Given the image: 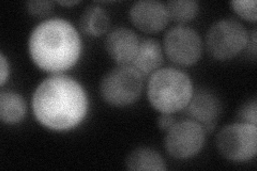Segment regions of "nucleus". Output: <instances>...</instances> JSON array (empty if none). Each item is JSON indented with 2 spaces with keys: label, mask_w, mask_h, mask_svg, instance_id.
Here are the masks:
<instances>
[{
  "label": "nucleus",
  "mask_w": 257,
  "mask_h": 171,
  "mask_svg": "<svg viewBox=\"0 0 257 171\" xmlns=\"http://www.w3.org/2000/svg\"><path fill=\"white\" fill-rule=\"evenodd\" d=\"M27 11L30 15L37 18H45L54 9L52 2H28L26 4Z\"/></svg>",
  "instance_id": "nucleus-19"
},
{
  "label": "nucleus",
  "mask_w": 257,
  "mask_h": 171,
  "mask_svg": "<svg viewBox=\"0 0 257 171\" xmlns=\"http://www.w3.org/2000/svg\"><path fill=\"white\" fill-rule=\"evenodd\" d=\"M184 110L189 119L202 125L207 134L214 129L223 107L218 95L209 89L200 88L196 91L194 90L192 99Z\"/></svg>",
  "instance_id": "nucleus-9"
},
{
  "label": "nucleus",
  "mask_w": 257,
  "mask_h": 171,
  "mask_svg": "<svg viewBox=\"0 0 257 171\" xmlns=\"http://www.w3.org/2000/svg\"><path fill=\"white\" fill-rule=\"evenodd\" d=\"M58 4L60 6H66V7H72V6H75L78 5L79 2L78 0H72V2H58Z\"/></svg>",
  "instance_id": "nucleus-22"
},
{
  "label": "nucleus",
  "mask_w": 257,
  "mask_h": 171,
  "mask_svg": "<svg viewBox=\"0 0 257 171\" xmlns=\"http://www.w3.org/2000/svg\"><path fill=\"white\" fill-rule=\"evenodd\" d=\"M0 68H2V73H0V84L4 87L6 81L10 76V63L8 61L7 57L3 52L0 53Z\"/></svg>",
  "instance_id": "nucleus-21"
},
{
  "label": "nucleus",
  "mask_w": 257,
  "mask_h": 171,
  "mask_svg": "<svg viewBox=\"0 0 257 171\" xmlns=\"http://www.w3.org/2000/svg\"><path fill=\"white\" fill-rule=\"evenodd\" d=\"M141 39L136 32L127 27H117L109 31L104 47L109 58L117 66H130L139 50Z\"/></svg>",
  "instance_id": "nucleus-11"
},
{
  "label": "nucleus",
  "mask_w": 257,
  "mask_h": 171,
  "mask_svg": "<svg viewBox=\"0 0 257 171\" xmlns=\"http://www.w3.org/2000/svg\"><path fill=\"white\" fill-rule=\"evenodd\" d=\"M146 93L150 105L160 113H176L186 109L194 86L186 72L160 68L149 76Z\"/></svg>",
  "instance_id": "nucleus-3"
},
{
  "label": "nucleus",
  "mask_w": 257,
  "mask_h": 171,
  "mask_svg": "<svg viewBox=\"0 0 257 171\" xmlns=\"http://www.w3.org/2000/svg\"><path fill=\"white\" fill-rule=\"evenodd\" d=\"M82 52L79 32L73 24L61 18L41 21L28 38L31 60L39 69L52 74H60L73 68Z\"/></svg>",
  "instance_id": "nucleus-2"
},
{
  "label": "nucleus",
  "mask_w": 257,
  "mask_h": 171,
  "mask_svg": "<svg viewBox=\"0 0 257 171\" xmlns=\"http://www.w3.org/2000/svg\"><path fill=\"white\" fill-rule=\"evenodd\" d=\"M128 18L135 28L145 34H157L166 28L168 16L165 4L158 0H140L128 9Z\"/></svg>",
  "instance_id": "nucleus-10"
},
{
  "label": "nucleus",
  "mask_w": 257,
  "mask_h": 171,
  "mask_svg": "<svg viewBox=\"0 0 257 171\" xmlns=\"http://www.w3.org/2000/svg\"><path fill=\"white\" fill-rule=\"evenodd\" d=\"M164 60L163 46L158 40L144 38L140 41L139 50L130 66L138 71L143 77L150 76L159 70Z\"/></svg>",
  "instance_id": "nucleus-12"
},
{
  "label": "nucleus",
  "mask_w": 257,
  "mask_h": 171,
  "mask_svg": "<svg viewBox=\"0 0 257 171\" xmlns=\"http://www.w3.org/2000/svg\"><path fill=\"white\" fill-rule=\"evenodd\" d=\"M125 167L134 171H164L167 169L163 156L148 146H139L130 152L125 159Z\"/></svg>",
  "instance_id": "nucleus-14"
},
{
  "label": "nucleus",
  "mask_w": 257,
  "mask_h": 171,
  "mask_svg": "<svg viewBox=\"0 0 257 171\" xmlns=\"http://www.w3.org/2000/svg\"><path fill=\"white\" fill-rule=\"evenodd\" d=\"M239 122L250 123L257 125V101L256 97L248 99L245 103L240 106V109L237 113Z\"/></svg>",
  "instance_id": "nucleus-18"
},
{
  "label": "nucleus",
  "mask_w": 257,
  "mask_h": 171,
  "mask_svg": "<svg viewBox=\"0 0 257 171\" xmlns=\"http://www.w3.org/2000/svg\"><path fill=\"white\" fill-rule=\"evenodd\" d=\"M248 39L250 35L242 23L234 19H223L209 27L205 44L212 58L227 61L245 50Z\"/></svg>",
  "instance_id": "nucleus-4"
},
{
  "label": "nucleus",
  "mask_w": 257,
  "mask_h": 171,
  "mask_svg": "<svg viewBox=\"0 0 257 171\" xmlns=\"http://www.w3.org/2000/svg\"><path fill=\"white\" fill-rule=\"evenodd\" d=\"M110 25V19L107 11L99 5H89L83 10L79 16L78 26L84 35L92 38H99L105 35Z\"/></svg>",
  "instance_id": "nucleus-13"
},
{
  "label": "nucleus",
  "mask_w": 257,
  "mask_h": 171,
  "mask_svg": "<svg viewBox=\"0 0 257 171\" xmlns=\"http://www.w3.org/2000/svg\"><path fill=\"white\" fill-rule=\"evenodd\" d=\"M230 6L234 11L245 21L256 22V2L255 0H236L231 2Z\"/></svg>",
  "instance_id": "nucleus-17"
},
{
  "label": "nucleus",
  "mask_w": 257,
  "mask_h": 171,
  "mask_svg": "<svg viewBox=\"0 0 257 171\" xmlns=\"http://www.w3.org/2000/svg\"><path fill=\"white\" fill-rule=\"evenodd\" d=\"M177 122L174 113H161L158 118V126L161 131L166 133Z\"/></svg>",
  "instance_id": "nucleus-20"
},
{
  "label": "nucleus",
  "mask_w": 257,
  "mask_h": 171,
  "mask_svg": "<svg viewBox=\"0 0 257 171\" xmlns=\"http://www.w3.org/2000/svg\"><path fill=\"white\" fill-rule=\"evenodd\" d=\"M144 77L131 66H117L103 76L100 94L103 101L114 107H127L140 99Z\"/></svg>",
  "instance_id": "nucleus-5"
},
{
  "label": "nucleus",
  "mask_w": 257,
  "mask_h": 171,
  "mask_svg": "<svg viewBox=\"0 0 257 171\" xmlns=\"http://www.w3.org/2000/svg\"><path fill=\"white\" fill-rule=\"evenodd\" d=\"M215 145L229 161H250L257 153V125L239 121L225 125L216 135Z\"/></svg>",
  "instance_id": "nucleus-6"
},
{
  "label": "nucleus",
  "mask_w": 257,
  "mask_h": 171,
  "mask_svg": "<svg viewBox=\"0 0 257 171\" xmlns=\"http://www.w3.org/2000/svg\"><path fill=\"white\" fill-rule=\"evenodd\" d=\"M170 20L184 25L194 20L199 12V4L194 0H172L165 4Z\"/></svg>",
  "instance_id": "nucleus-16"
},
{
  "label": "nucleus",
  "mask_w": 257,
  "mask_h": 171,
  "mask_svg": "<svg viewBox=\"0 0 257 171\" xmlns=\"http://www.w3.org/2000/svg\"><path fill=\"white\" fill-rule=\"evenodd\" d=\"M27 106L24 97L13 90H3L0 93V119L4 124H18L25 118Z\"/></svg>",
  "instance_id": "nucleus-15"
},
{
  "label": "nucleus",
  "mask_w": 257,
  "mask_h": 171,
  "mask_svg": "<svg viewBox=\"0 0 257 171\" xmlns=\"http://www.w3.org/2000/svg\"><path fill=\"white\" fill-rule=\"evenodd\" d=\"M36 120L53 132L77 127L89 111V99L84 87L69 75L52 74L40 83L31 97Z\"/></svg>",
  "instance_id": "nucleus-1"
},
{
  "label": "nucleus",
  "mask_w": 257,
  "mask_h": 171,
  "mask_svg": "<svg viewBox=\"0 0 257 171\" xmlns=\"http://www.w3.org/2000/svg\"><path fill=\"white\" fill-rule=\"evenodd\" d=\"M206 141L204 127L193 120L177 121L166 132L165 150L175 159H190L203 150Z\"/></svg>",
  "instance_id": "nucleus-8"
},
{
  "label": "nucleus",
  "mask_w": 257,
  "mask_h": 171,
  "mask_svg": "<svg viewBox=\"0 0 257 171\" xmlns=\"http://www.w3.org/2000/svg\"><path fill=\"white\" fill-rule=\"evenodd\" d=\"M162 46L172 62L181 67H190L202 57L204 43L195 29L186 25H177L166 31Z\"/></svg>",
  "instance_id": "nucleus-7"
}]
</instances>
